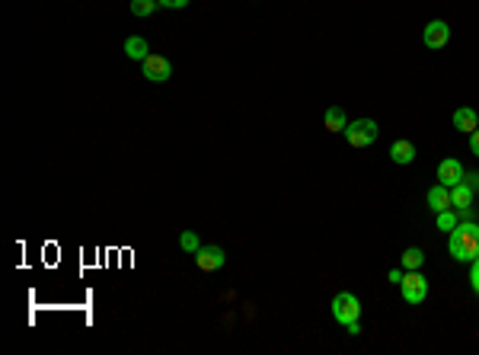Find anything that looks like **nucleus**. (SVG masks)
Segmentation results:
<instances>
[{"mask_svg":"<svg viewBox=\"0 0 479 355\" xmlns=\"http://www.w3.org/2000/svg\"><path fill=\"white\" fill-rule=\"evenodd\" d=\"M447 253L457 263H473L479 256V224L476 221H460L447 237Z\"/></svg>","mask_w":479,"mask_h":355,"instance_id":"1","label":"nucleus"},{"mask_svg":"<svg viewBox=\"0 0 479 355\" xmlns=\"http://www.w3.org/2000/svg\"><path fill=\"white\" fill-rule=\"evenodd\" d=\"M463 182L473 189V192H479V173H463Z\"/></svg>","mask_w":479,"mask_h":355,"instance_id":"21","label":"nucleus"},{"mask_svg":"<svg viewBox=\"0 0 479 355\" xmlns=\"http://www.w3.org/2000/svg\"><path fill=\"white\" fill-rule=\"evenodd\" d=\"M160 7H166V10H182V7H189V0H157Z\"/></svg>","mask_w":479,"mask_h":355,"instance_id":"19","label":"nucleus"},{"mask_svg":"<svg viewBox=\"0 0 479 355\" xmlns=\"http://www.w3.org/2000/svg\"><path fill=\"white\" fill-rule=\"evenodd\" d=\"M179 246H182L185 253H195L202 244H198V237H195V234H192V231H182V237H179Z\"/></svg>","mask_w":479,"mask_h":355,"instance_id":"18","label":"nucleus"},{"mask_svg":"<svg viewBox=\"0 0 479 355\" xmlns=\"http://www.w3.org/2000/svg\"><path fill=\"white\" fill-rule=\"evenodd\" d=\"M463 173L466 170L460 167V160H453V157H447V160L438 163V182L441 186H447V189H453L457 182H463Z\"/></svg>","mask_w":479,"mask_h":355,"instance_id":"8","label":"nucleus"},{"mask_svg":"<svg viewBox=\"0 0 479 355\" xmlns=\"http://www.w3.org/2000/svg\"><path fill=\"white\" fill-rule=\"evenodd\" d=\"M434 224H438V231H447L451 234L453 227L460 224V218L453 214V208H447V212H438V218H434Z\"/></svg>","mask_w":479,"mask_h":355,"instance_id":"16","label":"nucleus"},{"mask_svg":"<svg viewBox=\"0 0 479 355\" xmlns=\"http://www.w3.org/2000/svg\"><path fill=\"white\" fill-rule=\"evenodd\" d=\"M125 55L134 61H144L147 55H150V45H147V39H141V36H131V39H125Z\"/></svg>","mask_w":479,"mask_h":355,"instance_id":"14","label":"nucleus"},{"mask_svg":"<svg viewBox=\"0 0 479 355\" xmlns=\"http://www.w3.org/2000/svg\"><path fill=\"white\" fill-rule=\"evenodd\" d=\"M402 275H406V269H390V285H400L402 282Z\"/></svg>","mask_w":479,"mask_h":355,"instance_id":"22","label":"nucleus"},{"mask_svg":"<svg viewBox=\"0 0 479 355\" xmlns=\"http://www.w3.org/2000/svg\"><path fill=\"white\" fill-rule=\"evenodd\" d=\"M470 151H473V154L479 157V129H476V131H473V135H470Z\"/></svg>","mask_w":479,"mask_h":355,"instance_id":"23","label":"nucleus"},{"mask_svg":"<svg viewBox=\"0 0 479 355\" xmlns=\"http://www.w3.org/2000/svg\"><path fill=\"white\" fill-rule=\"evenodd\" d=\"M345 329H348V333H351V336H358V333H361V323H358V320H355V323H348V327H345Z\"/></svg>","mask_w":479,"mask_h":355,"instance_id":"24","label":"nucleus"},{"mask_svg":"<svg viewBox=\"0 0 479 355\" xmlns=\"http://www.w3.org/2000/svg\"><path fill=\"white\" fill-rule=\"evenodd\" d=\"M473 199H476V192H473L466 182H457V186L451 189V208H457L463 218H470V208H473Z\"/></svg>","mask_w":479,"mask_h":355,"instance_id":"9","label":"nucleus"},{"mask_svg":"<svg viewBox=\"0 0 479 355\" xmlns=\"http://www.w3.org/2000/svg\"><path fill=\"white\" fill-rule=\"evenodd\" d=\"M422 263H425V253H422L419 246H409V250L402 253V269H406V272L422 269Z\"/></svg>","mask_w":479,"mask_h":355,"instance_id":"15","label":"nucleus"},{"mask_svg":"<svg viewBox=\"0 0 479 355\" xmlns=\"http://www.w3.org/2000/svg\"><path fill=\"white\" fill-rule=\"evenodd\" d=\"M323 125H326V131H345L348 119H345L342 106H329V109H326V116H323Z\"/></svg>","mask_w":479,"mask_h":355,"instance_id":"12","label":"nucleus"},{"mask_svg":"<svg viewBox=\"0 0 479 355\" xmlns=\"http://www.w3.org/2000/svg\"><path fill=\"white\" fill-rule=\"evenodd\" d=\"M453 129L466 131V135H473V131L479 129V116L470 109V106H460L457 112H453Z\"/></svg>","mask_w":479,"mask_h":355,"instance_id":"10","label":"nucleus"},{"mask_svg":"<svg viewBox=\"0 0 479 355\" xmlns=\"http://www.w3.org/2000/svg\"><path fill=\"white\" fill-rule=\"evenodd\" d=\"M141 67H144V77L153 80V84H163V80L172 77V65L170 58H163V55H147L144 61H141Z\"/></svg>","mask_w":479,"mask_h":355,"instance_id":"6","label":"nucleus"},{"mask_svg":"<svg viewBox=\"0 0 479 355\" xmlns=\"http://www.w3.org/2000/svg\"><path fill=\"white\" fill-rule=\"evenodd\" d=\"M345 138H348V144L351 148H358V151H364V148H370V144L380 138V129H377V122L374 119H355L351 125H345V131H342Z\"/></svg>","mask_w":479,"mask_h":355,"instance_id":"2","label":"nucleus"},{"mask_svg":"<svg viewBox=\"0 0 479 355\" xmlns=\"http://www.w3.org/2000/svg\"><path fill=\"white\" fill-rule=\"evenodd\" d=\"M400 288H402V301L412 304V307H419V304L428 297V278L422 275L419 269H412V272H406V275H402Z\"/></svg>","mask_w":479,"mask_h":355,"instance_id":"4","label":"nucleus"},{"mask_svg":"<svg viewBox=\"0 0 479 355\" xmlns=\"http://www.w3.org/2000/svg\"><path fill=\"white\" fill-rule=\"evenodd\" d=\"M358 317H361V301H358L351 291H338V295L332 297V320L348 327V323H355Z\"/></svg>","mask_w":479,"mask_h":355,"instance_id":"3","label":"nucleus"},{"mask_svg":"<svg viewBox=\"0 0 479 355\" xmlns=\"http://www.w3.org/2000/svg\"><path fill=\"white\" fill-rule=\"evenodd\" d=\"M470 282H473V291L479 295V256L473 259V269H470Z\"/></svg>","mask_w":479,"mask_h":355,"instance_id":"20","label":"nucleus"},{"mask_svg":"<svg viewBox=\"0 0 479 355\" xmlns=\"http://www.w3.org/2000/svg\"><path fill=\"white\" fill-rule=\"evenodd\" d=\"M447 39H451V26H447L444 20H431L425 26V33H422V42H425L428 48H444Z\"/></svg>","mask_w":479,"mask_h":355,"instance_id":"7","label":"nucleus"},{"mask_svg":"<svg viewBox=\"0 0 479 355\" xmlns=\"http://www.w3.org/2000/svg\"><path fill=\"white\" fill-rule=\"evenodd\" d=\"M390 160H393V163H412L415 160L412 141H393V144H390Z\"/></svg>","mask_w":479,"mask_h":355,"instance_id":"13","label":"nucleus"},{"mask_svg":"<svg viewBox=\"0 0 479 355\" xmlns=\"http://www.w3.org/2000/svg\"><path fill=\"white\" fill-rule=\"evenodd\" d=\"M428 208H431L434 214H438V212H447V208H451V189L441 186V182L428 189Z\"/></svg>","mask_w":479,"mask_h":355,"instance_id":"11","label":"nucleus"},{"mask_svg":"<svg viewBox=\"0 0 479 355\" xmlns=\"http://www.w3.org/2000/svg\"><path fill=\"white\" fill-rule=\"evenodd\" d=\"M195 266H198V272H217L224 263H227V253H224V246H214V244H208V246H198L195 253Z\"/></svg>","mask_w":479,"mask_h":355,"instance_id":"5","label":"nucleus"},{"mask_svg":"<svg viewBox=\"0 0 479 355\" xmlns=\"http://www.w3.org/2000/svg\"><path fill=\"white\" fill-rule=\"evenodd\" d=\"M157 7H160L157 0H131V13L141 16V20H144V16H150Z\"/></svg>","mask_w":479,"mask_h":355,"instance_id":"17","label":"nucleus"}]
</instances>
